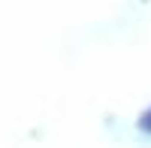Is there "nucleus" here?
<instances>
[{"mask_svg": "<svg viewBox=\"0 0 151 148\" xmlns=\"http://www.w3.org/2000/svg\"><path fill=\"white\" fill-rule=\"evenodd\" d=\"M139 127H142L145 133H151V109H148V112H145V115L139 118Z\"/></svg>", "mask_w": 151, "mask_h": 148, "instance_id": "1", "label": "nucleus"}]
</instances>
